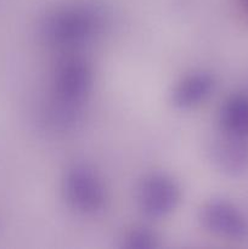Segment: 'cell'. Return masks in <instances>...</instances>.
I'll return each mask as SVG.
<instances>
[{
    "label": "cell",
    "instance_id": "obj_2",
    "mask_svg": "<svg viewBox=\"0 0 248 249\" xmlns=\"http://www.w3.org/2000/svg\"><path fill=\"white\" fill-rule=\"evenodd\" d=\"M92 83L94 73L90 63L80 56H67L56 66L49 102L82 113Z\"/></svg>",
    "mask_w": 248,
    "mask_h": 249
},
{
    "label": "cell",
    "instance_id": "obj_5",
    "mask_svg": "<svg viewBox=\"0 0 248 249\" xmlns=\"http://www.w3.org/2000/svg\"><path fill=\"white\" fill-rule=\"evenodd\" d=\"M202 224L212 232L226 237H241L247 225L240 212L223 201H213L206 204L201 213Z\"/></svg>",
    "mask_w": 248,
    "mask_h": 249
},
{
    "label": "cell",
    "instance_id": "obj_6",
    "mask_svg": "<svg viewBox=\"0 0 248 249\" xmlns=\"http://www.w3.org/2000/svg\"><path fill=\"white\" fill-rule=\"evenodd\" d=\"M215 82L209 73L195 72L182 78L173 89L172 101L179 108H192L206 101L213 92Z\"/></svg>",
    "mask_w": 248,
    "mask_h": 249
},
{
    "label": "cell",
    "instance_id": "obj_4",
    "mask_svg": "<svg viewBox=\"0 0 248 249\" xmlns=\"http://www.w3.org/2000/svg\"><path fill=\"white\" fill-rule=\"evenodd\" d=\"M181 197L179 185L160 173L147 175L138 187L139 207L151 218H162L177 208Z\"/></svg>",
    "mask_w": 248,
    "mask_h": 249
},
{
    "label": "cell",
    "instance_id": "obj_7",
    "mask_svg": "<svg viewBox=\"0 0 248 249\" xmlns=\"http://www.w3.org/2000/svg\"><path fill=\"white\" fill-rule=\"evenodd\" d=\"M220 124L226 135L237 139L248 136V96L233 95L220 109Z\"/></svg>",
    "mask_w": 248,
    "mask_h": 249
},
{
    "label": "cell",
    "instance_id": "obj_9",
    "mask_svg": "<svg viewBox=\"0 0 248 249\" xmlns=\"http://www.w3.org/2000/svg\"><path fill=\"white\" fill-rule=\"evenodd\" d=\"M128 240L131 242V247L147 248V247H151V246H153L155 236H152L151 233L146 232V231L140 230V231H134Z\"/></svg>",
    "mask_w": 248,
    "mask_h": 249
},
{
    "label": "cell",
    "instance_id": "obj_10",
    "mask_svg": "<svg viewBox=\"0 0 248 249\" xmlns=\"http://www.w3.org/2000/svg\"><path fill=\"white\" fill-rule=\"evenodd\" d=\"M246 7H247V11H248V0H246Z\"/></svg>",
    "mask_w": 248,
    "mask_h": 249
},
{
    "label": "cell",
    "instance_id": "obj_1",
    "mask_svg": "<svg viewBox=\"0 0 248 249\" xmlns=\"http://www.w3.org/2000/svg\"><path fill=\"white\" fill-rule=\"evenodd\" d=\"M106 21L90 6H71L50 12L40 24L44 43L60 50H73L90 43L102 33Z\"/></svg>",
    "mask_w": 248,
    "mask_h": 249
},
{
    "label": "cell",
    "instance_id": "obj_3",
    "mask_svg": "<svg viewBox=\"0 0 248 249\" xmlns=\"http://www.w3.org/2000/svg\"><path fill=\"white\" fill-rule=\"evenodd\" d=\"M63 195L68 206L82 214H95L107 201L105 185L97 173L87 165L70 168L63 179Z\"/></svg>",
    "mask_w": 248,
    "mask_h": 249
},
{
    "label": "cell",
    "instance_id": "obj_8",
    "mask_svg": "<svg viewBox=\"0 0 248 249\" xmlns=\"http://www.w3.org/2000/svg\"><path fill=\"white\" fill-rule=\"evenodd\" d=\"M233 136L228 135L225 139H219L212 148V157L214 162L224 170L235 172L240 170L247 162V151L233 142Z\"/></svg>",
    "mask_w": 248,
    "mask_h": 249
}]
</instances>
